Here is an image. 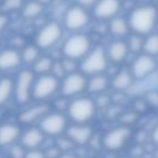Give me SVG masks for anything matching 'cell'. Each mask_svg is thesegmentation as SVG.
<instances>
[{
    "label": "cell",
    "instance_id": "26",
    "mask_svg": "<svg viewBox=\"0 0 158 158\" xmlns=\"http://www.w3.org/2000/svg\"><path fill=\"white\" fill-rule=\"evenodd\" d=\"M143 53L157 57L158 56V33H149L143 38V47H142Z\"/></svg>",
    "mask_w": 158,
    "mask_h": 158
},
{
    "label": "cell",
    "instance_id": "27",
    "mask_svg": "<svg viewBox=\"0 0 158 158\" xmlns=\"http://www.w3.org/2000/svg\"><path fill=\"white\" fill-rule=\"evenodd\" d=\"M40 48L36 44H27L22 48V51L20 52L21 54V60L26 64H33L37 58L41 56L40 54Z\"/></svg>",
    "mask_w": 158,
    "mask_h": 158
},
{
    "label": "cell",
    "instance_id": "8",
    "mask_svg": "<svg viewBox=\"0 0 158 158\" xmlns=\"http://www.w3.org/2000/svg\"><path fill=\"white\" fill-rule=\"evenodd\" d=\"M35 81V73L30 69H23L19 73L14 81V95L19 104L27 102L32 96V86Z\"/></svg>",
    "mask_w": 158,
    "mask_h": 158
},
{
    "label": "cell",
    "instance_id": "35",
    "mask_svg": "<svg viewBox=\"0 0 158 158\" xmlns=\"http://www.w3.org/2000/svg\"><path fill=\"white\" fill-rule=\"evenodd\" d=\"M44 156H46V158H54V157L57 158L60 156V151L58 147H51L49 149H47L44 152Z\"/></svg>",
    "mask_w": 158,
    "mask_h": 158
},
{
    "label": "cell",
    "instance_id": "34",
    "mask_svg": "<svg viewBox=\"0 0 158 158\" xmlns=\"http://www.w3.org/2000/svg\"><path fill=\"white\" fill-rule=\"evenodd\" d=\"M96 1L98 0H75V4L80 5L81 7H84L86 10H89V9L91 10L94 7V5L96 4Z\"/></svg>",
    "mask_w": 158,
    "mask_h": 158
},
{
    "label": "cell",
    "instance_id": "29",
    "mask_svg": "<svg viewBox=\"0 0 158 158\" xmlns=\"http://www.w3.org/2000/svg\"><path fill=\"white\" fill-rule=\"evenodd\" d=\"M143 36L141 35H136V33H132L128 40L126 41L127 43V47H128V51L130 52H133V53H139L142 51V47H143Z\"/></svg>",
    "mask_w": 158,
    "mask_h": 158
},
{
    "label": "cell",
    "instance_id": "18",
    "mask_svg": "<svg viewBox=\"0 0 158 158\" xmlns=\"http://www.w3.org/2000/svg\"><path fill=\"white\" fill-rule=\"evenodd\" d=\"M21 136V128L15 123L0 125V146H10Z\"/></svg>",
    "mask_w": 158,
    "mask_h": 158
},
{
    "label": "cell",
    "instance_id": "6",
    "mask_svg": "<svg viewBox=\"0 0 158 158\" xmlns=\"http://www.w3.org/2000/svg\"><path fill=\"white\" fill-rule=\"evenodd\" d=\"M63 26L58 21H49L44 23L36 33L35 44L40 49H49L54 47L63 37Z\"/></svg>",
    "mask_w": 158,
    "mask_h": 158
},
{
    "label": "cell",
    "instance_id": "5",
    "mask_svg": "<svg viewBox=\"0 0 158 158\" xmlns=\"http://www.w3.org/2000/svg\"><path fill=\"white\" fill-rule=\"evenodd\" d=\"M90 12L89 10L81 7L78 4L70 5L63 15V22L62 26L63 28L75 33V32H80L83 28H85L89 22H90Z\"/></svg>",
    "mask_w": 158,
    "mask_h": 158
},
{
    "label": "cell",
    "instance_id": "12",
    "mask_svg": "<svg viewBox=\"0 0 158 158\" xmlns=\"http://www.w3.org/2000/svg\"><path fill=\"white\" fill-rule=\"evenodd\" d=\"M156 68H157V62L154 57L148 56L146 53H141L133 59L130 67V72L133 79H144L149 77L156 70Z\"/></svg>",
    "mask_w": 158,
    "mask_h": 158
},
{
    "label": "cell",
    "instance_id": "39",
    "mask_svg": "<svg viewBox=\"0 0 158 158\" xmlns=\"http://www.w3.org/2000/svg\"><path fill=\"white\" fill-rule=\"evenodd\" d=\"M154 158H158V151L156 152V154H154Z\"/></svg>",
    "mask_w": 158,
    "mask_h": 158
},
{
    "label": "cell",
    "instance_id": "24",
    "mask_svg": "<svg viewBox=\"0 0 158 158\" xmlns=\"http://www.w3.org/2000/svg\"><path fill=\"white\" fill-rule=\"evenodd\" d=\"M53 64H54V60L51 57H48V56H40L37 58V60L32 64L33 65L32 72L33 73H37L40 75L51 74L52 68H53Z\"/></svg>",
    "mask_w": 158,
    "mask_h": 158
},
{
    "label": "cell",
    "instance_id": "23",
    "mask_svg": "<svg viewBox=\"0 0 158 158\" xmlns=\"http://www.w3.org/2000/svg\"><path fill=\"white\" fill-rule=\"evenodd\" d=\"M44 7L42 4L37 2L36 0H30V1H25V5L22 6L21 9V15L23 19H27V20H33V19H37L40 17L43 11H44Z\"/></svg>",
    "mask_w": 158,
    "mask_h": 158
},
{
    "label": "cell",
    "instance_id": "40",
    "mask_svg": "<svg viewBox=\"0 0 158 158\" xmlns=\"http://www.w3.org/2000/svg\"><path fill=\"white\" fill-rule=\"evenodd\" d=\"M157 9H158V7H157Z\"/></svg>",
    "mask_w": 158,
    "mask_h": 158
},
{
    "label": "cell",
    "instance_id": "3",
    "mask_svg": "<svg viewBox=\"0 0 158 158\" xmlns=\"http://www.w3.org/2000/svg\"><path fill=\"white\" fill-rule=\"evenodd\" d=\"M96 111V104L93 99L88 96H80L72 100L67 107L68 117L78 123V125H85L89 122Z\"/></svg>",
    "mask_w": 158,
    "mask_h": 158
},
{
    "label": "cell",
    "instance_id": "14",
    "mask_svg": "<svg viewBox=\"0 0 158 158\" xmlns=\"http://www.w3.org/2000/svg\"><path fill=\"white\" fill-rule=\"evenodd\" d=\"M105 52H106V57L109 62H114V63L123 62L130 53L127 43L122 38H116L112 42H110Z\"/></svg>",
    "mask_w": 158,
    "mask_h": 158
},
{
    "label": "cell",
    "instance_id": "11",
    "mask_svg": "<svg viewBox=\"0 0 158 158\" xmlns=\"http://www.w3.org/2000/svg\"><path fill=\"white\" fill-rule=\"evenodd\" d=\"M40 128L44 135L58 136L67 130V117L59 112H48L41 118Z\"/></svg>",
    "mask_w": 158,
    "mask_h": 158
},
{
    "label": "cell",
    "instance_id": "15",
    "mask_svg": "<svg viewBox=\"0 0 158 158\" xmlns=\"http://www.w3.org/2000/svg\"><path fill=\"white\" fill-rule=\"evenodd\" d=\"M44 136L46 135L41 131V128L30 127L26 131L21 132L20 142L25 149H37L43 143Z\"/></svg>",
    "mask_w": 158,
    "mask_h": 158
},
{
    "label": "cell",
    "instance_id": "1",
    "mask_svg": "<svg viewBox=\"0 0 158 158\" xmlns=\"http://www.w3.org/2000/svg\"><path fill=\"white\" fill-rule=\"evenodd\" d=\"M127 22L132 33L147 36L153 32L158 22V9L151 4L138 5L131 10Z\"/></svg>",
    "mask_w": 158,
    "mask_h": 158
},
{
    "label": "cell",
    "instance_id": "20",
    "mask_svg": "<svg viewBox=\"0 0 158 158\" xmlns=\"http://www.w3.org/2000/svg\"><path fill=\"white\" fill-rule=\"evenodd\" d=\"M46 114H48V106L46 105H35V106H31L26 110H23L21 114H20V121L22 123H32L40 118H42Z\"/></svg>",
    "mask_w": 158,
    "mask_h": 158
},
{
    "label": "cell",
    "instance_id": "22",
    "mask_svg": "<svg viewBox=\"0 0 158 158\" xmlns=\"http://www.w3.org/2000/svg\"><path fill=\"white\" fill-rule=\"evenodd\" d=\"M110 85V81L107 79V77L102 75V74H98V75H93L86 84V90L91 94H96L100 95L101 93H104Z\"/></svg>",
    "mask_w": 158,
    "mask_h": 158
},
{
    "label": "cell",
    "instance_id": "25",
    "mask_svg": "<svg viewBox=\"0 0 158 158\" xmlns=\"http://www.w3.org/2000/svg\"><path fill=\"white\" fill-rule=\"evenodd\" d=\"M14 94V80L9 77L0 78V106L6 104Z\"/></svg>",
    "mask_w": 158,
    "mask_h": 158
},
{
    "label": "cell",
    "instance_id": "13",
    "mask_svg": "<svg viewBox=\"0 0 158 158\" xmlns=\"http://www.w3.org/2000/svg\"><path fill=\"white\" fill-rule=\"evenodd\" d=\"M121 7H122L121 0H98L94 7L91 9V14L96 20L109 21L118 15Z\"/></svg>",
    "mask_w": 158,
    "mask_h": 158
},
{
    "label": "cell",
    "instance_id": "31",
    "mask_svg": "<svg viewBox=\"0 0 158 158\" xmlns=\"http://www.w3.org/2000/svg\"><path fill=\"white\" fill-rule=\"evenodd\" d=\"M146 102L152 105L153 107H158V91L157 90H151L146 94V98H144Z\"/></svg>",
    "mask_w": 158,
    "mask_h": 158
},
{
    "label": "cell",
    "instance_id": "10",
    "mask_svg": "<svg viewBox=\"0 0 158 158\" xmlns=\"http://www.w3.org/2000/svg\"><path fill=\"white\" fill-rule=\"evenodd\" d=\"M130 136H131L130 127H127V126L115 127V128L107 131L102 136V139H101L102 147H105L107 151H118L126 144Z\"/></svg>",
    "mask_w": 158,
    "mask_h": 158
},
{
    "label": "cell",
    "instance_id": "32",
    "mask_svg": "<svg viewBox=\"0 0 158 158\" xmlns=\"http://www.w3.org/2000/svg\"><path fill=\"white\" fill-rule=\"evenodd\" d=\"M25 153H26V149L21 144L14 146L10 149V157L11 158H25Z\"/></svg>",
    "mask_w": 158,
    "mask_h": 158
},
{
    "label": "cell",
    "instance_id": "19",
    "mask_svg": "<svg viewBox=\"0 0 158 158\" xmlns=\"http://www.w3.org/2000/svg\"><path fill=\"white\" fill-rule=\"evenodd\" d=\"M107 30L110 32L111 36L116 37V38H123L128 35L130 32V26L127 22V19L121 17V16H115L111 20H109V25H107Z\"/></svg>",
    "mask_w": 158,
    "mask_h": 158
},
{
    "label": "cell",
    "instance_id": "33",
    "mask_svg": "<svg viewBox=\"0 0 158 158\" xmlns=\"http://www.w3.org/2000/svg\"><path fill=\"white\" fill-rule=\"evenodd\" d=\"M25 158H46L44 152L37 149H27L25 153Z\"/></svg>",
    "mask_w": 158,
    "mask_h": 158
},
{
    "label": "cell",
    "instance_id": "7",
    "mask_svg": "<svg viewBox=\"0 0 158 158\" xmlns=\"http://www.w3.org/2000/svg\"><path fill=\"white\" fill-rule=\"evenodd\" d=\"M59 90V79L53 77L52 74H43L40 75L33 81L32 86V98L41 101L47 100L53 96Z\"/></svg>",
    "mask_w": 158,
    "mask_h": 158
},
{
    "label": "cell",
    "instance_id": "2",
    "mask_svg": "<svg viewBox=\"0 0 158 158\" xmlns=\"http://www.w3.org/2000/svg\"><path fill=\"white\" fill-rule=\"evenodd\" d=\"M91 49V40L88 35L81 32H75L67 37L62 46L63 58L81 60Z\"/></svg>",
    "mask_w": 158,
    "mask_h": 158
},
{
    "label": "cell",
    "instance_id": "28",
    "mask_svg": "<svg viewBox=\"0 0 158 158\" xmlns=\"http://www.w3.org/2000/svg\"><path fill=\"white\" fill-rule=\"evenodd\" d=\"M23 5H25V0H2L0 4V11L5 14L21 11Z\"/></svg>",
    "mask_w": 158,
    "mask_h": 158
},
{
    "label": "cell",
    "instance_id": "38",
    "mask_svg": "<svg viewBox=\"0 0 158 158\" xmlns=\"http://www.w3.org/2000/svg\"><path fill=\"white\" fill-rule=\"evenodd\" d=\"M37 2H40V4H42L43 6H47V5H49L53 0H36Z\"/></svg>",
    "mask_w": 158,
    "mask_h": 158
},
{
    "label": "cell",
    "instance_id": "36",
    "mask_svg": "<svg viewBox=\"0 0 158 158\" xmlns=\"http://www.w3.org/2000/svg\"><path fill=\"white\" fill-rule=\"evenodd\" d=\"M7 25H9V16H7V14L0 11V32L4 31L7 27Z\"/></svg>",
    "mask_w": 158,
    "mask_h": 158
},
{
    "label": "cell",
    "instance_id": "17",
    "mask_svg": "<svg viewBox=\"0 0 158 158\" xmlns=\"http://www.w3.org/2000/svg\"><path fill=\"white\" fill-rule=\"evenodd\" d=\"M22 63L20 51L15 48H5L0 51V70H12Z\"/></svg>",
    "mask_w": 158,
    "mask_h": 158
},
{
    "label": "cell",
    "instance_id": "9",
    "mask_svg": "<svg viewBox=\"0 0 158 158\" xmlns=\"http://www.w3.org/2000/svg\"><path fill=\"white\" fill-rule=\"evenodd\" d=\"M88 79L83 73H69L59 81V90L64 98H74L86 90Z\"/></svg>",
    "mask_w": 158,
    "mask_h": 158
},
{
    "label": "cell",
    "instance_id": "37",
    "mask_svg": "<svg viewBox=\"0 0 158 158\" xmlns=\"http://www.w3.org/2000/svg\"><path fill=\"white\" fill-rule=\"evenodd\" d=\"M152 139H153V142L156 144H158V125L156 126V128H154V131L152 133Z\"/></svg>",
    "mask_w": 158,
    "mask_h": 158
},
{
    "label": "cell",
    "instance_id": "16",
    "mask_svg": "<svg viewBox=\"0 0 158 158\" xmlns=\"http://www.w3.org/2000/svg\"><path fill=\"white\" fill-rule=\"evenodd\" d=\"M67 137L77 144H86L93 137V130L86 125H73L67 130Z\"/></svg>",
    "mask_w": 158,
    "mask_h": 158
},
{
    "label": "cell",
    "instance_id": "30",
    "mask_svg": "<svg viewBox=\"0 0 158 158\" xmlns=\"http://www.w3.org/2000/svg\"><path fill=\"white\" fill-rule=\"evenodd\" d=\"M60 63H62V67H63L65 74L74 73V72L77 70V60L68 59V58H63V60H62Z\"/></svg>",
    "mask_w": 158,
    "mask_h": 158
},
{
    "label": "cell",
    "instance_id": "4",
    "mask_svg": "<svg viewBox=\"0 0 158 158\" xmlns=\"http://www.w3.org/2000/svg\"><path fill=\"white\" fill-rule=\"evenodd\" d=\"M109 64L106 52L102 47H95L89 51V53L81 59L79 68L80 73L84 75H98L102 74Z\"/></svg>",
    "mask_w": 158,
    "mask_h": 158
},
{
    "label": "cell",
    "instance_id": "21",
    "mask_svg": "<svg viewBox=\"0 0 158 158\" xmlns=\"http://www.w3.org/2000/svg\"><path fill=\"white\" fill-rule=\"evenodd\" d=\"M133 80L135 79H133L130 69H121L120 72H117L114 75L112 80H111V85L116 90H126L133 84Z\"/></svg>",
    "mask_w": 158,
    "mask_h": 158
}]
</instances>
